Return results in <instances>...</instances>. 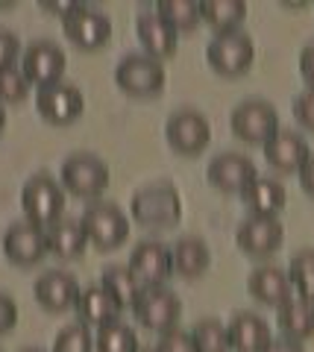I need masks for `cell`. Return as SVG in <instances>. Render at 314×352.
I'll return each instance as SVG.
<instances>
[{
	"label": "cell",
	"mask_w": 314,
	"mask_h": 352,
	"mask_svg": "<svg viewBox=\"0 0 314 352\" xmlns=\"http://www.w3.org/2000/svg\"><path fill=\"white\" fill-rule=\"evenodd\" d=\"M129 214L135 223H142L147 229H170L179 223L182 217V200L179 191L170 182H153L144 185L133 194L129 203Z\"/></svg>",
	"instance_id": "cell-1"
},
{
	"label": "cell",
	"mask_w": 314,
	"mask_h": 352,
	"mask_svg": "<svg viewBox=\"0 0 314 352\" xmlns=\"http://www.w3.org/2000/svg\"><path fill=\"white\" fill-rule=\"evenodd\" d=\"M21 208L30 223L41 229L53 226L65 212V188L50 173H36L30 176L21 188Z\"/></svg>",
	"instance_id": "cell-2"
},
{
	"label": "cell",
	"mask_w": 314,
	"mask_h": 352,
	"mask_svg": "<svg viewBox=\"0 0 314 352\" xmlns=\"http://www.w3.org/2000/svg\"><path fill=\"white\" fill-rule=\"evenodd\" d=\"M80 223L85 229V238H89V247L103 250V252L121 247L124 241L129 238V220H126V214L115 203L94 200L82 212Z\"/></svg>",
	"instance_id": "cell-3"
},
{
	"label": "cell",
	"mask_w": 314,
	"mask_h": 352,
	"mask_svg": "<svg viewBox=\"0 0 314 352\" xmlns=\"http://www.w3.org/2000/svg\"><path fill=\"white\" fill-rule=\"evenodd\" d=\"M62 188L82 197V200H97L106 188H109V168L103 159H97L94 153H74L62 162Z\"/></svg>",
	"instance_id": "cell-4"
},
{
	"label": "cell",
	"mask_w": 314,
	"mask_h": 352,
	"mask_svg": "<svg viewBox=\"0 0 314 352\" xmlns=\"http://www.w3.org/2000/svg\"><path fill=\"white\" fill-rule=\"evenodd\" d=\"M165 65L147 53H129L115 68V82L129 97H156L165 88Z\"/></svg>",
	"instance_id": "cell-5"
},
{
	"label": "cell",
	"mask_w": 314,
	"mask_h": 352,
	"mask_svg": "<svg viewBox=\"0 0 314 352\" xmlns=\"http://www.w3.org/2000/svg\"><path fill=\"white\" fill-rule=\"evenodd\" d=\"M205 59H209L212 71L221 76H241L253 68L256 59V44L247 32H218L209 47H205Z\"/></svg>",
	"instance_id": "cell-6"
},
{
	"label": "cell",
	"mask_w": 314,
	"mask_h": 352,
	"mask_svg": "<svg viewBox=\"0 0 314 352\" xmlns=\"http://www.w3.org/2000/svg\"><path fill=\"white\" fill-rule=\"evenodd\" d=\"M133 311H135L138 323H142L144 329L165 335V332H170V329H177L179 314H182V302L170 288L159 285V288H144L142 291L138 302L133 305Z\"/></svg>",
	"instance_id": "cell-7"
},
{
	"label": "cell",
	"mask_w": 314,
	"mask_h": 352,
	"mask_svg": "<svg viewBox=\"0 0 314 352\" xmlns=\"http://www.w3.org/2000/svg\"><path fill=\"white\" fill-rule=\"evenodd\" d=\"M62 30L80 50H100L112 38V21L89 3H80L68 18H62Z\"/></svg>",
	"instance_id": "cell-8"
},
{
	"label": "cell",
	"mask_w": 314,
	"mask_h": 352,
	"mask_svg": "<svg viewBox=\"0 0 314 352\" xmlns=\"http://www.w3.org/2000/svg\"><path fill=\"white\" fill-rule=\"evenodd\" d=\"M36 109L47 124L68 126L82 115L85 97L74 82H53V85H45L36 91Z\"/></svg>",
	"instance_id": "cell-9"
},
{
	"label": "cell",
	"mask_w": 314,
	"mask_h": 352,
	"mask_svg": "<svg viewBox=\"0 0 314 352\" xmlns=\"http://www.w3.org/2000/svg\"><path fill=\"white\" fill-rule=\"evenodd\" d=\"M232 132L244 144H265L279 132V115L267 100H244L229 118Z\"/></svg>",
	"instance_id": "cell-10"
},
{
	"label": "cell",
	"mask_w": 314,
	"mask_h": 352,
	"mask_svg": "<svg viewBox=\"0 0 314 352\" xmlns=\"http://www.w3.org/2000/svg\"><path fill=\"white\" fill-rule=\"evenodd\" d=\"M65 68H68V59H65V50L56 41H32L21 53V71L36 88L62 82Z\"/></svg>",
	"instance_id": "cell-11"
},
{
	"label": "cell",
	"mask_w": 314,
	"mask_h": 352,
	"mask_svg": "<svg viewBox=\"0 0 314 352\" xmlns=\"http://www.w3.org/2000/svg\"><path fill=\"white\" fill-rule=\"evenodd\" d=\"M165 132H168V144L177 153H182V156H197L212 141L209 120L197 109H179V112H173L168 118Z\"/></svg>",
	"instance_id": "cell-12"
},
{
	"label": "cell",
	"mask_w": 314,
	"mask_h": 352,
	"mask_svg": "<svg viewBox=\"0 0 314 352\" xmlns=\"http://www.w3.org/2000/svg\"><path fill=\"white\" fill-rule=\"evenodd\" d=\"M126 267L135 273V279L144 288H159L173 276V256L170 247H165L161 241H142L135 244V250L129 252Z\"/></svg>",
	"instance_id": "cell-13"
},
{
	"label": "cell",
	"mask_w": 314,
	"mask_h": 352,
	"mask_svg": "<svg viewBox=\"0 0 314 352\" xmlns=\"http://www.w3.org/2000/svg\"><path fill=\"white\" fill-rule=\"evenodd\" d=\"M47 232L30 220L12 223L3 235V256L18 267H32L47 256Z\"/></svg>",
	"instance_id": "cell-14"
},
{
	"label": "cell",
	"mask_w": 314,
	"mask_h": 352,
	"mask_svg": "<svg viewBox=\"0 0 314 352\" xmlns=\"http://www.w3.org/2000/svg\"><path fill=\"white\" fill-rule=\"evenodd\" d=\"M235 241L247 256L253 258H267L282 247L285 241V226L279 223V217H258V214H250L238 226L235 232Z\"/></svg>",
	"instance_id": "cell-15"
},
{
	"label": "cell",
	"mask_w": 314,
	"mask_h": 352,
	"mask_svg": "<svg viewBox=\"0 0 314 352\" xmlns=\"http://www.w3.org/2000/svg\"><path fill=\"white\" fill-rule=\"evenodd\" d=\"M32 294H36V302L50 314H62L77 308L80 302V282L71 276L68 270H47L41 273L32 285Z\"/></svg>",
	"instance_id": "cell-16"
},
{
	"label": "cell",
	"mask_w": 314,
	"mask_h": 352,
	"mask_svg": "<svg viewBox=\"0 0 314 352\" xmlns=\"http://www.w3.org/2000/svg\"><path fill=\"white\" fill-rule=\"evenodd\" d=\"M209 182L223 194H244L250 188V182L256 179V164L241 156V153H221L209 162Z\"/></svg>",
	"instance_id": "cell-17"
},
{
	"label": "cell",
	"mask_w": 314,
	"mask_h": 352,
	"mask_svg": "<svg viewBox=\"0 0 314 352\" xmlns=\"http://www.w3.org/2000/svg\"><path fill=\"white\" fill-rule=\"evenodd\" d=\"M262 147H265L267 164L273 170H279V173H300V168L306 164L309 153H311L309 144H306V138H302L300 132L282 129V126H279L276 135L267 138Z\"/></svg>",
	"instance_id": "cell-18"
},
{
	"label": "cell",
	"mask_w": 314,
	"mask_h": 352,
	"mask_svg": "<svg viewBox=\"0 0 314 352\" xmlns=\"http://www.w3.org/2000/svg\"><path fill=\"white\" fill-rule=\"evenodd\" d=\"M247 291H250L253 300H258L262 305H270V308L285 305L291 296H294L288 270L276 267V264H262V267H256L250 276H247Z\"/></svg>",
	"instance_id": "cell-19"
},
{
	"label": "cell",
	"mask_w": 314,
	"mask_h": 352,
	"mask_svg": "<svg viewBox=\"0 0 314 352\" xmlns=\"http://www.w3.org/2000/svg\"><path fill=\"white\" fill-rule=\"evenodd\" d=\"M135 36H138V44H142V50L147 53L150 59H159L161 62V59H170L173 53H177L179 36L156 12L138 15V21H135Z\"/></svg>",
	"instance_id": "cell-20"
},
{
	"label": "cell",
	"mask_w": 314,
	"mask_h": 352,
	"mask_svg": "<svg viewBox=\"0 0 314 352\" xmlns=\"http://www.w3.org/2000/svg\"><path fill=\"white\" fill-rule=\"evenodd\" d=\"M270 340V326L256 311H238L229 320V344L235 352H265Z\"/></svg>",
	"instance_id": "cell-21"
},
{
	"label": "cell",
	"mask_w": 314,
	"mask_h": 352,
	"mask_svg": "<svg viewBox=\"0 0 314 352\" xmlns=\"http://www.w3.org/2000/svg\"><path fill=\"white\" fill-rule=\"evenodd\" d=\"M241 197H244V206L250 208V214H258V217H276L288 200L285 185L273 179V176H256L250 182V188Z\"/></svg>",
	"instance_id": "cell-22"
},
{
	"label": "cell",
	"mask_w": 314,
	"mask_h": 352,
	"mask_svg": "<svg viewBox=\"0 0 314 352\" xmlns=\"http://www.w3.org/2000/svg\"><path fill=\"white\" fill-rule=\"evenodd\" d=\"M47 232V250L53 252L56 258H80L85 250H89V238H85V229L80 220L74 217H59L53 226L45 229Z\"/></svg>",
	"instance_id": "cell-23"
},
{
	"label": "cell",
	"mask_w": 314,
	"mask_h": 352,
	"mask_svg": "<svg viewBox=\"0 0 314 352\" xmlns=\"http://www.w3.org/2000/svg\"><path fill=\"white\" fill-rule=\"evenodd\" d=\"M170 256H173V273H179L182 279H197L209 270L212 264V252L209 244L197 235H186L179 238L177 244L170 247Z\"/></svg>",
	"instance_id": "cell-24"
},
{
	"label": "cell",
	"mask_w": 314,
	"mask_h": 352,
	"mask_svg": "<svg viewBox=\"0 0 314 352\" xmlns=\"http://www.w3.org/2000/svg\"><path fill=\"white\" fill-rule=\"evenodd\" d=\"M279 329H282V338L291 340H306L314 335V300H306V296H291L285 305H279Z\"/></svg>",
	"instance_id": "cell-25"
},
{
	"label": "cell",
	"mask_w": 314,
	"mask_h": 352,
	"mask_svg": "<svg viewBox=\"0 0 314 352\" xmlns=\"http://www.w3.org/2000/svg\"><path fill=\"white\" fill-rule=\"evenodd\" d=\"M77 311H80V323L94 326V329L121 320V308H117V302L100 288V285H89V288L80 294Z\"/></svg>",
	"instance_id": "cell-26"
},
{
	"label": "cell",
	"mask_w": 314,
	"mask_h": 352,
	"mask_svg": "<svg viewBox=\"0 0 314 352\" xmlns=\"http://www.w3.org/2000/svg\"><path fill=\"white\" fill-rule=\"evenodd\" d=\"M100 288L117 302V308H121V311H126V308H133V305L138 302V296H142L144 285L135 279V273L129 270L126 264H109V267L103 270Z\"/></svg>",
	"instance_id": "cell-27"
},
{
	"label": "cell",
	"mask_w": 314,
	"mask_h": 352,
	"mask_svg": "<svg viewBox=\"0 0 314 352\" xmlns=\"http://www.w3.org/2000/svg\"><path fill=\"white\" fill-rule=\"evenodd\" d=\"M200 15L214 32H235L247 18L244 0H200Z\"/></svg>",
	"instance_id": "cell-28"
},
{
	"label": "cell",
	"mask_w": 314,
	"mask_h": 352,
	"mask_svg": "<svg viewBox=\"0 0 314 352\" xmlns=\"http://www.w3.org/2000/svg\"><path fill=\"white\" fill-rule=\"evenodd\" d=\"M156 15L165 21V24L177 32H191L197 30V24L203 21L200 15V0H159L156 3Z\"/></svg>",
	"instance_id": "cell-29"
},
{
	"label": "cell",
	"mask_w": 314,
	"mask_h": 352,
	"mask_svg": "<svg viewBox=\"0 0 314 352\" xmlns=\"http://www.w3.org/2000/svg\"><path fill=\"white\" fill-rule=\"evenodd\" d=\"M135 349H138L135 329L126 326L124 320L94 329V352H135Z\"/></svg>",
	"instance_id": "cell-30"
},
{
	"label": "cell",
	"mask_w": 314,
	"mask_h": 352,
	"mask_svg": "<svg viewBox=\"0 0 314 352\" xmlns=\"http://www.w3.org/2000/svg\"><path fill=\"white\" fill-rule=\"evenodd\" d=\"M194 340H197L200 352H232L229 344V326L221 323L218 317H203L191 329Z\"/></svg>",
	"instance_id": "cell-31"
},
{
	"label": "cell",
	"mask_w": 314,
	"mask_h": 352,
	"mask_svg": "<svg viewBox=\"0 0 314 352\" xmlns=\"http://www.w3.org/2000/svg\"><path fill=\"white\" fill-rule=\"evenodd\" d=\"M288 279H291V288L297 291V296L314 300V250H300L291 256Z\"/></svg>",
	"instance_id": "cell-32"
},
{
	"label": "cell",
	"mask_w": 314,
	"mask_h": 352,
	"mask_svg": "<svg viewBox=\"0 0 314 352\" xmlns=\"http://www.w3.org/2000/svg\"><path fill=\"white\" fill-rule=\"evenodd\" d=\"M50 352H94V332L85 323H68L53 340Z\"/></svg>",
	"instance_id": "cell-33"
},
{
	"label": "cell",
	"mask_w": 314,
	"mask_h": 352,
	"mask_svg": "<svg viewBox=\"0 0 314 352\" xmlns=\"http://www.w3.org/2000/svg\"><path fill=\"white\" fill-rule=\"evenodd\" d=\"M30 94V80L24 76L21 68L0 71V106H15L24 103Z\"/></svg>",
	"instance_id": "cell-34"
},
{
	"label": "cell",
	"mask_w": 314,
	"mask_h": 352,
	"mask_svg": "<svg viewBox=\"0 0 314 352\" xmlns=\"http://www.w3.org/2000/svg\"><path fill=\"white\" fill-rule=\"evenodd\" d=\"M153 349L156 352H200L197 340H194V335L186 332V329H170V332L159 335Z\"/></svg>",
	"instance_id": "cell-35"
},
{
	"label": "cell",
	"mask_w": 314,
	"mask_h": 352,
	"mask_svg": "<svg viewBox=\"0 0 314 352\" xmlns=\"http://www.w3.org/2000/svg\"><path fill=\"white\" fill-rule=\"evenodd\" d=\"M21 62V41L12 30H0V71L18 68Z\"/></svg>",
	"instance_id": "cell-36"
},
{
	"label": "cell",
	"mask_w": 314,
	"mask_h": 352,
	"mask_svg": "<svg viewBox=\"0 0 314 352\" xmlns=\"http://www.w3.org/2000/svg\"><path fill=\"white\" fill-rule=\"evenodd\" d=\"M294 118L302 129L314 132V88H306L294 97Z\"/></svg>",
	"instance_id": "cell-37"
},
{
	"label": "cell",
	"mask_w": 314,
	"mask_h": 352,
	"mask_svg": "<svg viewBox=\"0 0 314 352\" xmlns=\"http://www.w3.org/2000/svg\"><path fill=\"white\" fill-rule=\"evenodd\" d=\"M18 323V305L9 294H0V335L12 332Z\"/></svg>",
	"instance_id": "cell-38"
},
{
	"label": "cell",
	"mask_w": 314,
	"mask_h": 352,
	"mask_svg": "<svg viewBox=\"0 0 314 352\" xmlns=\"http://www.w3.org/2000/svg\"><path fill=\"white\" fill-rule=\"evenodd\" d=\"M77 6H80L77 0H38V9H45L47 15H56V18H68Z\"/></svg>",
	"instance_id": "cell-39"
},
{
	"label": "cell",
	"mask_w": 314,
	"mask_h": 352,
	"mask_svg": "<svg viewBox=\"0 0 314 352\" xmlns=\"http://www.w3.org/2000/svg\"><path fill=\"white\" fill-rule=\"evenodd\" d=\"M300 74H302V80L309 82V88H314V41L306 44L300 53Z\"/></svg>",
	"instance_id": "cell-40"
},
{
	"label": "cell",
	"mask_w": 314,
	"mask_h": 352,
	"mask_svg": "<svg viewBox=\"0 0 314 352\" xmlns=\"http://www.w3.org/2000/svg\"><path fill=\"white\" fill-rule=\"evenodd\" d=\"M300 185H302V191L306 194H311L314 197V150L309 153V159H306V164L300 168Z\"/></svg>",
	"instance_id": "cell-41"
},
{
	"label": "cell",
	"mask_w": 314,
	"mask_h": 352,
	"mask_svg": "<svg viewBox=\"0 0 314 352\" xmlns=\"http://www.w3.org/2000/svg\"><path fill=\"white\" fill-rule=\"evenodd\" d=\"M265 352H306L300 340H291V338H273L270 344L265 346Z\"/></svg>",
	"instance_id": "cell-42"
},
{
	"label": "cell",
	"mask_w": 314,
	"mask_h": 352,
	"mask_svg": "<svg viewBox=\"0 0 314 352\" xmlns=\"http://www.w3.org/2000/svg\"><path fill=\"white\" fill-rule=\"evenodd\" d=\"M3 126H6V109L0 106V129H3Z\"/></svg>",
	"instance_id": "cell-43"
},
{
	"label": "cell",
	"mask_w": 314,
	"mask_h": 352,
	"mask_svg": "<svg viewBox=\"0 0 314 352\" xmlns=\"http://www.w3.org/2000/svg\"><path fill=\"white\" fill-rule=\"evenodd\" d=\"M24 352H45V349H24Z\"/></svg>",
	"instance_id": "cell-44"
}]
</instances>
